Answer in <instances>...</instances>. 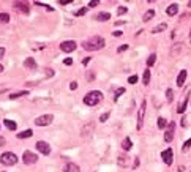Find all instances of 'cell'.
Instances as JSON below:
<instances>
[{
	"instance_id": "836d02e7",
	"label": "cell",
	"mask_w": 191,
	"mask_h": 172,
	"mask_svg": "<svg viewBox=\"0 0 191 172\" xmlns=\"http://www.w3.org/2000/svg\"><path fill=\"white\" fill-rule=\"evenodd\" d=\"M86 13H87V8H82V10H79V11H76L74 16H82V14H86Z\"/></svg>"
},
{
	"instance_id": "d4e9b609",
	"label": "cell",
	"mask_w": 191,
	"mask_h": 172,
	"mask_svg": "<svg viewBox=\"0 0 191 172\" xmlns=\"http://www.w3.org/2000/svg\"><path fill=\"white\" fill-rule=\"evenodd\" d=\"M148 82H150V70H145L144 74H142V84L148 85Z\"/></svg>"
},
{
	"instance_id": "e0dca14e",
	"label": "cell",
	"mask_w": 191,
	"mask_h": 172,
	"mask_svg": "<svg viewBox=\"0 0 191 172\" xmlns=\"http://www.w3.org/2000/svg\"><path fill=\"white\" fill-rule=\"evenodd\" d=\"M118 166H122V167H126L128 166V156L126 155H118Z\"/></svg>"
},
{
	"instance_id": "d6a6232c",
	"label": "cell",
	"mask_w": 191,
	"mask_h": 172,
	"mask_svg": "<svg viewBox=\"0 0 191 172\" xmlns=\"http://www.w3.org/2000/svg\"><path fill=\"white\" fill-rule=\"evenodd\" d=\"M108 119H109V112H104V114L100 115V122H106Z\"/></svg>"
},
{
	"instance_id": "d590c367",
	"label": "cell",
	"mask_w": 191,
	"mask_h": 172,
	"mask_svg": "<svg viewBox=\"0 0 191 172\" xmlns=\"http://www.w3.org/2000/svg\"><path fill=\"white\" fill-rule=\"evenodd\" d=\"M126 11H128V8H126V6H120V8H118V11H117V13H118V14H125V13H126Z\"/></svg>"
},
{
	"instance_id": "f35d334b",
	"label": "cell",
	"mask_w": 191,
	"mask_h": 172,
	"mask_svg": "<svg viewBox=\"0 0 191 172\" xmlns=\"http://www.w3.org/2000/svg\"><path fill=\"white\" fill-rule=\"evenodd\" d=\"M126 49H128V44H122V46H120L118 49H117V52L120 54V52H123V51H126Z\"/></svg>"
},
{
	"instance_id": "f1b7e54d",
	"label": "cell",
	"mask_w": 191,
	"mask_h": 172,
	"mask_svg": "<svg viewBox=\"0 0 191 172\" xmlns=\"http://www.w3.org/2000/svg\"><path fill=\"white\" fill-rule=\"evenodd\" d=\"M125 93V88L123 87H120V88H117V90H115V95H114V101H117L118 98H120V96H122Z\"/></svg>"
},
{
	"instance_id": "ba28073f",
	"label": "cell",
	"mask_w": 191,
	"mask_h": 172,
	"mask_svg": "<svg viewBox=\"0 0 191 172\" xmlns=\"http://www.w3.org/2000/svg\"><path fill=\"white\" fill-rule=\"evenodd\" d=\"M37 150L40 153H43V155H49V153H51V147H49V144L44 142V141H38L37 142Z\"/></svg>"
},
{
	"instance_id": "7c38bea8",
	"label": "cell",
	"mask_w": 191,
	"mask_h": 172,
	"mask_svg": "<svg viewBox=\"0 0 191 172\" xmlns=\"http://www.w3.org/2000/svg\"><path fill=\"white\" fill-rule=\"evenodd\" d=\"M185 81H186V70H182L179 73V76H177V85L182 87L183 84H185Z\"/></svg>"
},
{
	"instance_id": "ac0fdd59",
	"label": "cell",
	"mask_w": 191,
	"mask_h": 172,
	"mask_svg": "<svg viewBox=\"0 0 191 172\" xmlns=\"http://www.w3.org/2000/svg\"><path fill=\"white\" fill-rule=\"evenodd\" d=\"M177 11H179V6H177L175 3L169 5V6H167V10H166V13H167L169 16H174V14H177Z\"/></svg>"
},
{
	"instance_id": "9c48e42d",
	"label": "cell",
	"mask_w": 191,
	"mask_h": 172,
	"mask_svg": "<svg viewBox=\"0 0 191 172\" xmlns=\"http://www.w3.org/2000/svg\"><path fill=\"white\" fill-rule=\"evenodd\" d=\"M161 158H163L166 166H171L172 164V148H166L164 152L161 153Z\"/></svg>"
},
{
	"instance_id": "b9f144b4",
	"label": "cell",
	"mask_w": 191,
	"mask_h": 172,
	"mask_svg": "<svg viewBox=\"0 0 191 172\" xmlns=\"http://www.w3.org/2000/svg\"><path fill=\"white\" fill-rule=\"evenodd\" d=\"M63 63H65V65H68V66H70V65H71V63H73V60H71V59H65V62H63Z\"/></svg>"
},
{
	"instance_id": "52a82bcc",
	"label": "cell",
	"mask_w": 191,
	"mask_h": 172,
	"mask_svg": "<svg viewBox=\"0 0 191 172\" xmlns=\"http://www.w3.org/2000/svg\"><path fill=\"white\" fill-rule=\"evenodd\" d=\"M76 41H73V40H68V41H63V43L60 44V49L63 51V52H73L74 49H76Z\"/></svg>"
},
{
	"instance_id": "74e56055",
	"label": "cell",
	"mask_w": 191,
	"mask_h": 172,
	"mask_svg": "<svg viewBox=\"0 0 191 172\" xmlns=\"http://www.w3.org/2000/svg\"><path fill=\"white\" fill-rule=\"evenodd\" d=\"M189 147H191V139H188V141L185 142V145H183V152H186Z\"/></svg>"
},
{
	"instance_id": "f6af8a7d",
	"label": "cell",
	"mask_w": 191,
	"mask_h": 172,
	"mask_svg": "<svg viewBox=\"0 0 191 172\" xmlns=\"http://www.w3.org/2000/svg\"><path fill=\"white\" fill-rule=\"evenodd\" d=\"M60 3H62V5H65V3H71V0H60Z\"/></svg>"
},
{
	"instance_id": "f546056e",
	"label": "cell",
	"mask_w": 191,
	"mask_h": 172,
	"mask_svg": "<svg viewBox=\"0 0 191 172\" xmlns=\"http://www.w3.org/2000/svg\"><path fill=\"white\" fill-rule=\"evenodd\" d=\"M24 95H29L25 90H22V92H16V93H13V95H10V98L11 100H15V98H19V96H24Z\"/></svg>"
},
{
	"instance_id": "2e32d148",
	"label": "cell",
	"mask_w": 191,
	"mask_h": 172,
	"mask_svg": "<svg viewBox=\"0 0 191 172\" xmlns=\"http://www.w3.org/2000/svg\"><path fill=\"white\" fill-rule=\"evenodd\" d=\"M153 18H155V10H148V11H145V13H144L142 21H144V22H148V21L153 19Z\"/></svg>"
},
{
	"instance_id": "e575fe53",
	"label": "cell",
	"mask_w": 191,
	"mask_h": 172,
	"mask_svg": "<svg viewBox=\"0 0 191 172\" xmlns=\"http://www.w3.org/2000/svg\"><path fill=\"white\" fill-rule=\"evenodd\" d=\"M138 81H139L138 76H130V78H128V82H130V84H136Z\"/></svg>"
},
{
	"instance_id": "f907efd6",
	"label": "cell",
	"mask_w": 191,
	"mask_h": 172,
	"mask_svg": "<svg viewBox=\"0 0 191 172\" xmlns=\"http://www.w3.org/2000/svg\"><path fill=\"white\" fill-rule=\"evenodd\" d=\"M188 6H191V2H189V3H188Z\"/></svg>"
},
{
	"instance_id": "cb8c5ba5",
	"label": "cell",
	"mask_w": 191,
	"mask_h": 172,
	"mask_svg": "<svg viewBox=\"0 0 191 172\" xmlns=\"http://www.w3.org/2000/svg\"><path fill=\"white\" fill-rule=\"evenodd\" d=\"M111 18L109 13H98L96 14V21H100V22H104V21H108Z\"/></svg>"
},
{
	"instance_id": "44dd1931",
	"label": "cell",
	"mask_w": 191,
	"mask_h": 172,
	"mask_svg": "<svg viewBox=\"0 0 191 172\" xmlns=\"http://www.w3.org/2000/svg\"><path fill=\"white\" fill-rule=\"evenodd\" d=\"M32 134H33L32 129H24V131L18 133V137L19 139H25V137H32Z\"/></svg>"
},
{
	"instance_id": "7dc6e473",
	"label": "cell",
	"mask_w": 191,
	"mask_h": 172,
	"mask_svg": "<svg viewBox=\"0 0 191 172\" xmlns=\"http://www.w3.org/2000/svg\"><path fill=\"white\" fill-rule=\"evenodd\" d=\"M0 145H5V139H3L2 136H0Z\"/></svg>"
},
{
	"instance_id": "8992f818",
	"label": "cell",
	"mask_w": 191,
	"mask_h": 172,
	"mask_svg": "<svg viewBox=\"0 0 191 172\" xmlns=\"http://www.w3.org/2000/svg\"><path fill=\"white\" fill-rule=\"evenodd\" d=\"M22 161L25 164H35V163L38 161V156L35 155V153H32L30 150H25L24 155H22Z\"/></svg>"
},
{
	"instance_id": "7402d4cb",
	"label": "cell",
	"mask_w": 191,
	"mask_h": 172,
	"mask_svg": "<svg viewBox=\"0 0 191 172\" xmlns=\"http://www.w3.org/2000/svg\"><path fill=\"white\" fill-rule=\"evenodd\" d=\"M180 51H182V44H180V43H175V44L172 46L171 56H172V57H177V54H180Z\"/></svg>"
},
{
	"instance_id": "4dcf8cb0",
	"label": "cell",
	"mask_w": 191,
	"mask_h": 172,
	"mask_svg": "<svg viewBox=\"0 0 191 172\" xmlns=\"http://www.w3.org/2000/svg\"><path fill=\"white\" fill-rule=\"evenodd\" d=\"M158 128L160 129H166V119L160 117V119H158Z\"/></svg>"
},
{
	"instance_id": "7a4b0ae2",
	"label": "cell",
	"mask_w": 191,
	"mask_h": 172,
	"mask_svg": "<svg viewBox=\"0 0 191 172\" xmlns=\"http://www.w3.org/2000/svg\"><path fill=\"white\" fill-rule=\"evenodd\" d=\"M101 100H103V95H101V92H98V90L89 92L86 96H84V103H86L87 106H96Z\"/></svg>"
},
{
	"instance_id": "5bb4252c",
	"label": "cell",
	"mask_w": 191,
	"mask_h": 172,
	"mask_svg": "<svg viewBox=\"0 0 191 172\" xmlns=\"http://www.w3.org/2000/svg\"><path fill=\"white\" fill-rule=\"evenodd\" d=\"M13 6L18 8L19 11H22V13H29V5L24 3V2H15V3H13Z\"/></svg>"
},
{
	"instance_id": "c3c4849f",
	"label": "cell",
	"mask_w": 191,
	"mask_h": 172,
	"mask_svg": "<svg viewBox=\"0 0 191 172\" xmlns=\"http://www.w3.org/2000/svg\"><path fill=\"white\" fill-rule=\"evenodd\" d=\"M2 71H3V66H2V65H0V73H2Z\"/></svg>"
},
{
	"instance_id": "bcb514c9",
	"label": "cell",
	"mask_w": 191,
	"mask_h": 172,
	"mask_svg": "<svg viewBox=\"0 0 191 172\" xmlns=\"http://www.w3.org/2000/svg\"><path fill=\"white\" fill-rule=\"evenodd\" d=\"M89 62H90V57H87V59H84V62H82V63H84V65H87V63H89Z\"/></svg>"
},
{
	"instance_id": "5b68a950",
	"label": "cell",
	"mask_w": 191,
	"mask_h": 172,
	"mask_svg": "<svg viewBox=\"0 0 191 172\" xmlns=\"http://www.w3.org/2000/svg\"><path fill=\"white\" fill-rule=\"evenodd\" d=\"M174 133H175V123H174V122H169L167 126H166L164 141H166V142H171V141L174 139Z\"/></svg>"
},
{
	"instance_id": "ee69618b",
	"label": "cell",
	"mask_w": 191,
	"mask_h": 172,
	"mask_svg": "<svg viewBox=\"0 0 191 172\" xmlns=\"http://www.w3.org/2000/svg\"><path fill=\"white\" fill-rule=\"evenodd\" d=\"M5 56V47H0V59Z\"/></svg>"
},
{
	"instance_id": "4fadbf2b",
	"label": "cell",
	"mask_w": 191,
	"mask_h": 172,
	"mask_svg": "<svg viewBox=\"0 0 191 172\" xmlns=\"http://www.w3.org/2000/svg\"><path fill=\"white\" fill-rule=\"evenodd\" d=\"M63 172H81V169H79V166L77 164H74V163H68L65 167H63Z\"/></svg>"
},
{
	"instance_id": "1f68e13d",
	"label": "cell",
	"mask_w": 191,
	"mask_h": 172,
	"mask_svg": "<svg viewBox=\"0 0 191 172\" xmlns=\"http://www.w3.org/2000/svg\"><path fill=\"white\" fill-rule=\"evenodd\" d=\"M166 98H167V103H171L172 98H174V92H172V88H167L166 90Z\"/></svg>"
},
{
	"instance_id": "6da1fadb",
	"label": "cell",
	"mask_w": 191,
	"mask_h": 172,
	"mask_svg": "<svg viewBox=\"0 0 191 172\" xmlns=\"http://www.w3.org/2000/svg\"><path fill=\"white\" fill-rule=\"evenodd\" d=\"M82 47L86 51H98V49H101V47H104V38H101V37H92V38L84 41Z\"/></svg>"
},
{
	"instance_id": "681fc988",
	"label": "cell",
	"mask_w": 191,
	"mask_h": 172,
	"mask_svg": "<svg viewBox=\"0 0 191 172\" xmlns=\"http://www.w3.org/2000/svg\"><path fill=\"white\" fill-rule=\"evenodd\" d=\"M189 43H191V33H189Z\"/></svg>"
},
{
	"instance_id": "603a6c76",
	"label": "cell",
	"mask_w": 191,
	"mask_h": 172,
	"mask_svg": "<svg viewBox=\"0 0 191 172\" xmlns=\"http://www.w3.org/2000/svg\"><path fill=\"white\" fill-rule=\"evenodd\" d=\"M167 29V24L166 22H163V24H158L157 27H155V29L152 30V33H160V32H164Z\"/></svg>"
},
{
	"instance_id": "d6986e66",
	"label": "cell",
	"mask_w": 191,
	"mask_h": 172,
	"mask_svg": "<svg viewBox=\"0 0 191 172\" xmlns=\"http://www.w3.org/2000/svg\"><path fill=\"white\" fill-rule=\"evenodd\" d=\"M93 128H95L93 123H87V125L82 128V136H89L92 131H93Z\"/></svg>"
},
{
	"instance_id": "83f0119b",
	"label": "cell",
	"mask_w": 191,
	"mask_h": 172,
	"mask_svg": "<svg viewBox=\"0 0 191 172\" xmlns=\"http://www.w3.org/2000/svg\"><path fill=\"white\" fill-rule=\"evenodd\" d=\"M155 62H157V56H155V54L148 56V59H147V66H153Z\"/></svg>"
},
{
	"instance_id": "484cf974",
	"label": "cell",
	"mask_w": 191,
	"mask_h": 172,
	"mask_svg": "<svg viewBox=\"0 0 191 172\" xmlns=\"http://www.w3.org/2000/svg\"><path fill=\"white\" fill-rule=\"evenodd\" d=\"M122 147H123V150H130V148L133 147V142H131V139H130V137H126V139L123 141Z\"/></svg>"
},
{
	"instance_id": "30bf717a",
	"label": "cell",
	"mask_w": 191,
	"mask_h": 172,
	"mask_svg": "<svg viewBox=\"0 0 191 172\" xmlns=\"http://www.w3.org/2000/svg\"><path fill=\"white\" fill-rule=\"evenodd\" d=\"M145 106H147V103L142 101V104H141V109H139V112H138V129H141V126H142L144 114H145Z\"/></svg>"
},
{
	"instance_id": "60d3db41",
	"label": "cell",
	"mask_w": 191,
	"mask_h": 172,
	"mask_svg": "<svg viewBox=\"0 0 191 172\" xmlns=\"http://www.w3.org/2000/svg\"><path fill=\"white\" fill-rule=\"evenodd\" d=\"M70 88H71V90H76V88H77V82H71V84H70Z\"/></svg>"
},
{
	"instance_id": "8fae6325",
	"label": "cell",
	"mask_w": 191,
	"mask_h": 172,
	"mask_svg": "<svg viewBox=\"0 0 191 172\" xmlns=\"http://www.w3.org/2000/svg\"><path fill=\"white\" fill-rule=\"evenodd\" d=\"M24 66L27 68V70H37V62H35L33 57H27V60L24 62Z\"/></svg>"
},
{
	"instance_id": "4316f807",
	"label": "cell",
	"mask_w": 191,
	"mask_h": 172,
	"mask_svg": "<svg viewBox=\"0 0 191 172\" xmlns=\"http://www.w3.org/2000/svg\"><path fill=\"white\" fill-rule=\"evenodd\" d=\"M10 21V14L8 13H0V24H6Z\"/></svg>"
},
{
	"instance_id": "7bdbcfd3",
	"label": "cell",
	"mask_w": 191,
	"mask_h": 172,
	"mask_svg": "<svg viewBox=\"0 0 191 172\" xmlns=\"http://www.w3.org/2000/svg\"><path fill=\"white\" fill-rule=\"evenodd\" d=\"M112 35H114V37H120V35H122V32H120V30H115V32H112Z\"/></svg>"
},
{
	"instance_id": "277c9868",
	"label": "cell",
	"mask_w": 191,
	"mask_h": 172,
	"mask_svg": "<svg viewBox=\"0 0 191 172\" xmlns=\"http://www.w3.org/2000/svg\"><path fill=\"white\" fill-rule=\"evenodd\" d=\"M52 120H54V115L52 114H44V115L37 117L35 125H37V126H46V125H51Z\"/></svg>"
},
{
	"instance_id": "8d00e7d4",
	"label": "cell",
	"mask_w": 191,
	"mask_h": 172,
	"mask_svg": "<svg viewBox=\"0 0 191 172\" xmlns=\"http://www.w3.org/2000/svg\"><path fill=\"white\" fill-rule=\"evenodd\" d=\"M37 5H38V6H44V8H46L47 11H54V8H52V6H49V5H44V3H38V2H37Z\"/></svg>"
},
{
	"instance_id": "9a60e30c",
	"label": "cell",
	"mask_w": 191,
	"mask_h": 172,
	"mask_svg": "<svg viewBox=\"0 0 191 172\" xmlns=\"http://www.w3.org/2000/svg\"><path fill=\"white\" fill-rule=\"evenodd\" d=\"M186 104H188V95L183 98V101H182V104L177 107V114H183L185 112V109H186Z\"/></svg>"
},
{
	"instance_id": "ffe728a7",
	"label": "cell",
	"mask_w": 191,
	"mask_h": 172,
	"mask_svg": "<svg viewBox=\"0 0 191 172\" xmlns=\"http://www.w3.org/2000/svg\"><path fill=\"white\" fill-rule=\"evenodd\" d=\"M3 123H5V126L8 128V129H11V131H15V129L18 128L16 122H13V120H8V119H5V120H3Z\"/></svg>"
},
{
	"instance_id": "3957f363",
	"label": "cell",
	"mask_w": 191,
	"mask_h": 172,
	"mask_svg": "<svg viewBox=\"0 0 191 172\" xmlns=\"http://www.w3.org/2000/svg\"><path fill=\"white\" fill-rule=\"evenodd\" d=\"M0 163H2L3 166H13V164L18 163V156L11 152H5L0 156Z\"/></svg>"
},
{
	"instance_id": "ab89813d",
	"label": "cell",
	"mask_w": 191,
	"mask_h": 172,
	"mask_svg": "<svg viewBox=\"0 0 191 172\" xmlns=\"http://www.w3.org/2000/svg\"><path fill=\"white\" fill-rule=\"evenodd\" d=\"M96 5H100V2H98V0H95V2H90L87 8H93V6H96Z\"/></svg>"
}]
</instances>
